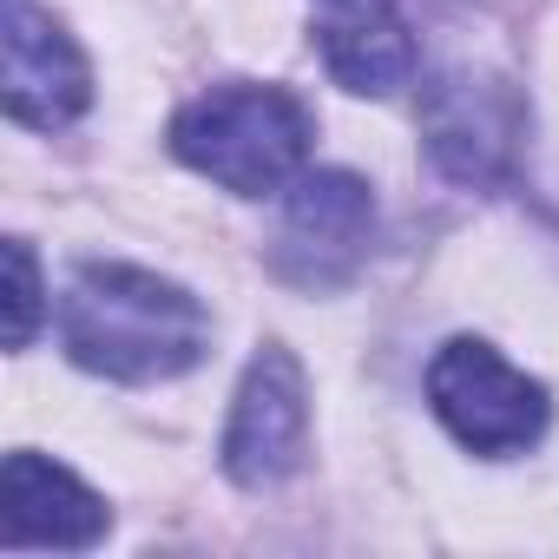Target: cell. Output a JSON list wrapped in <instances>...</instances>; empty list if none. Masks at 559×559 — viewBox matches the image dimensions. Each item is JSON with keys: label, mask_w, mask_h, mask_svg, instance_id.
I'll use <instances>...</instances> for the list:
<instances>
[{"label": "cell", "mask_w": 559, "mask_h": 559, "mask_svg": "<svg viewBox=\"0 0 559 559\" xmlns=\"http://www.w3.org/2000/svg\"><path fill=\"white\" fill-rule=\"evenodd\" d=\"M60 343L106 382H171L204 362L211 317L191 290L132 263H80L60 297Z\"/></svg>", "instance_id": "obj_1"}, {"label": "cell", "mask_w": 559, "mask_h": 559, "mask_svg": "<svg viewBox=\"0 0 559 559\" xmlns=\"http://www.w3.org/2000/svg\"><path fill=\"white\" fill-rule=\"evenodd\" d=\"M171 152L237 198H270L310 158V112L284 86H211L171 119Z\"/></svg>", "instance_id": "obj_2"}, {"label": "cell", "mask_w": 559, "mask_h": 559, "mask_svg": "<svg viewBox=\"0 0 559 559\" xmlns=\"http://www.w3.org/2000/svg\"><path fill=\"white\" fill-rule=\"evenodd\" d=\"M428 402L441 415V428L487 454V461H507V454H526L546 421H552V402L533 376H520L500 349L474 343V336H454L435 349L428 362Z\"/></svg>", "instance_id": "obj_3"}, {"label": "cell", "mask_w": 559, "mask_h": 559, "mask_svg": "<svg viewBox=\"0 0 559 559\" xmlns=\"http://www.w3.org/2000/svg\"><path fill=\"white\" fill-rule=\"evenodd\" d=\"M421 139L428 158L474 191H493L513 178L526 145V99L513 80L487 67H448L421 86Z\"/></svg>", "instance_id": "obj_4"}, {"label": "cell", "mask_w": 559, "mask_h": 559, "mask_svg": "<svg viewBox=\"0 0 559 559\" xmlns=\"http://www.w3.org/2000/svg\"><path fill=\"white\" fill-rule=\"evenodd\" d=\"M376 243V198L356 171H297L284 224L270 237V270L297 290H336Z\"/></svg>", "instance_id": "obj_5"}, {"label": "cell", "mask_w": 559, "mask_h": 559, "mask_svg": "<svg viewBox=\"0 0 559 559\" xmlns=\"http://www.w3.org/2000/svg\"><path fill=\"white\" fill-rule=\"evenodd\" d=\"M310 454V389L284 343H263L237 382L230 428H224V474L250 493L284 487Z\"/></svg>", "instance_id": "obj_6"}, {"label": "cell", "mask_w": 559, "mask_h": 559, "mask_svg": "<svg viewBox=\"0 0 559 559\" xmlns=\"http://www.w3.org/2000/svg\"><path fill=\"white\" fill-rule=\"evenodd\" d=\"M93 106V67L73 47V34L14 0L8 8V112L34 132H60Z\"/></svg>", "instance_id": "obj_7"}, {"label": "cell", "mask_w": 559, "mask_h": 559, "mask_svg": "<svg viewBox=\"0 0 559 559\" xmlns=\"http://www.w3.org/2000/svg\"><path fill=\"white\" fill-rule=\"evenodd\" d=\"M8 552L53 546V552H86L106 539V500L80 487L60 461L47 454H8V526H0Z\"/></svg>", "instance_id": "obj_8"}, {"label": "cell", "mask_w": 559, "mask_h": 559, "mask_svg": "<svg viewBox=\"0 0 559 559\" xmlns=\"http://www.w3.org/2000/svg\"><path fill=\"white\" fill-rule=\"evenodd\" d=\"M317 47H323V67L343 93H402L421 67L415 53V34L395 8H382V0H362V8H343L317 27Z\"/></svg>", "instance_id": "obj_9"}, {"label": "cell", "mask_w": 559, "mask_h": 559, "mask_svg": "<svg viewBox=\"0 0 559 559\" xmlns=\"http://www.w3.org/2000/svg\"><path fill=\"white\" fill-rule=\"evenodd\" d=\"M8 270H14V297H8V343L27 349L34 330H40V270H34V250L27 237H8Z\"/></svg>", "instance_id": "obj_10"}]
</instances>
